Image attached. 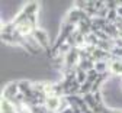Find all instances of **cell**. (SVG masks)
Here are the masks:
<instances>
[{
  "label": "cell",
  "instance_id": "6da1fadb",
  "mask_svg": "<svg viewBox=\"0 0 122 113\" xmlns=\"http://www.w3.org/2000/svg\"><path fill=\"white\" fill-rule=\"evenodd\" d=\"M32 36L36 39V42L39 44V46L42 48V49H47V48H50V38H48V34L47 30L42 29V28H36L34 30Z\"/></svg>",
  "mask_w": 122,
  "mask_h": 113
},
{
  "label": "cell",
  "instance_id": "7a4b0ae2",
  "mask_svg": "<svg viewBox=\"0 0 122 113\" xmlns=\"http://www.w3.org/2000/svg\"><path fill=\"white\" fill-rule=\"evenodd\" d=\"M18 94H19V84H18V81H12V83H9V84L3 88L2 99H6V100L12 102L13 99H16Z\"/></svg>",
  "mask_w": 122,
  "mask_h": 113
},
{
  "label": "cell",
  "instance_id": "3957f363",
  "mask_svg": "<svg viewBox=\"0 0 122 113\" xmlns=\"http://www.w3.org/2000/svg\"><path fill=\"white\" fill-rule=\"evenodd\" d=\"M38 10H39V3L38 2H29L22 9V12L25 15H28L29 18H32V16H38Z\"/></svg>",
  "mask_w": 122,
  "mask_h": 113
},
{
  "label": "cell",
  "instance_id": "277c9868",
  "mask_svg": "<svg viewBox=\"0 0 122 113\" xmlns=\"http://www.w3.org/2000/svg\"><path fill=\"white\" fill-rule=\"evenodd\" d=\"M109 73L122 77V61L121 59H112L109 62Z\"/></svg>",
  "mask_w": 122,
  "mask_h": 113
},
{
  "label": "cell",
  "instance_id": "5b68a950",
  "mask_svg": "<svg viewBox=\"0 0 122 113\" xmlns=\"http://www.w3.org/2000/svg\"><path fill=\"white\" fill-rule=\"evenodd\" d=\"M76 81H77L80 86H83L87 81V71L81 70V68H76Z\"/></svg>",
  "mask_w": 122,
  "mask_h": 113
}]
</instances>
